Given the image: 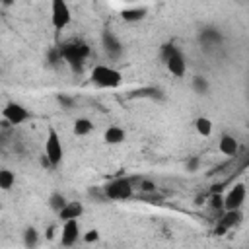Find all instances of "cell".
Instances as JSON below:
<instances>
[{
  "label": "cell",
  "instance_id": "cb8c5ba5",
  "mask_svg": "<svg viewBox=\"0 0 249 249\" xmlns=\"http://www.w3.org/2000/svg\"><path fill=\"white\" fill-rule=\"evenodd\" d=\"M54 235H56V228H54V226H49V228L45 230V237H47V239H53Z\"/></svg>",
  "mask_w": 249,
  "mask_h": 249
},
{
  "label": "cell",
  "instance_id": "4fadbf2b",
  "mask_svg": "<svg viewBox=\"0 0 249 249\" xmlns=\"http://www.w3.org/2000/svg\"><path fill=\"white\" fill-rule=\"evenodd\" d=\"M93 130V123L88 119V117H78L72 124V132L74 136H88L89 132Z\"/></svg>",
  "mask_w": 249,
  "mask_h": 249
},
{
  "label": "cell",
  "instance_id": "5bb4252c",
  "mask_svg": "<svg viewBox=\"0 0 249 249\" xmlns=\"http://www.w3.org/2000/svg\"><path fill=\"white\" fill-rule=\"evenodd\" d=\"M39 231H37V228H33V226H27L25 230H23V245H25V249H35L37 245H39Z\"/></svg>",
  "mask_w": 249,
  "mask_h": 249
},
{
  "label": "cell",
  "instance_id": "d6986e66",
  "mask_svg": "<svg viewBox=\"0 0 249 249\" xmlns=\"http://www.w3.org/2000/svg\"><path fill=\"white\" fill-rule=\"evenodd\" d=\"M16 185V175H14V171H10V169H2L0 171V189L2 191H10L12 187Z\"/></svg>",
  "mask_w": 249,
  "mask_h": 249
},
{
  "label": "cell",
  "instance_id": "277c9868",
  "mask_svg": "<svg viewBox=\"0 0 249 249\" xmlns=\"http://www.w3.org/2000/svg\"><path fill=\"white\" fill-rule=\"evenodd\" d=\"M72 21V10L68 6V2L64 0H53L51 2V23L56 31L68 27V23Z\"/></svg>",
  "mask_w": 249,
  "mask_h": 249
},
{
  "label": "cell",
  "instance_id": "9c48e42d",
  "mask_svg": "<svg viewBox=\"0 0 249 249\" xmlns=\"http://www.w3.org/2000/svg\"><path fill=\"white\" fill-rule=\"evenodd\" d=\"M241 218V212L239 210H230V212H224V216L218 220L216 228H214V233L216 235H226Z\"/></svg>",
  "mask_w": 249,
  "mask_h": 249
},
{
  "label": "cell",
  "instance_id": "e0dca14e",
  "mask_svg": "<svg viewBox=\"0 0 249 249\" xmlns=\"http://www.w3.org/2000/svg\"><path fill=\"white\" fill-rule=\"evenodd\" d=\"M49 206H51V210H54L56 214L68 204V200H66V196L60 193V191H54V193H51V196H49Z\"/></svg>",
  "mask_w": 249,
  "mask_h": 249
},
{
  "label": "cell",
  "instance_id": "9a60e30c",
  "mask_svg": "<svg viewBox=\"0 0 249 249\" xmlns=\"http://www.w3.org/2000/svg\"><path fill=\"white\" fill-rule=\"evenodd\" d=\"M191 88H193V91H195L196 95H208V91H210V82H208L206 76H195L193 82H191Z\"/></svg>",
  "mask_w": 249,
  "mask_h": 249
},
{
  "label": "cell",
  "instance_id": "603a6c76",
  "mask_svg": "<svg viewBox=\"0 0 249 249\" xmlns=\"http://www.w3.org/2000/svg\"><path fill=\"white\" fill-rule=\"evenodd\" d=\"M198 165H200V160H198L196 156H193V158L187 160V171H196Z\"/></svg>",
  "mask_w": 249,
  "mask_h": 249
},
{
  "label": "cell",
  "instance_id": "7c38bea8",
  "mask_svg": "<svg viewBox=\"0 0 249 249\" xmlns=\"http://www.w3.org/2000/svg\"><path fill=\"white\" fill-rule=\"evenodd\" d=\"M218 150H220L224 156H235L237 150H239L237 138L231 136V134H222L220 140H218Z\"/></svg>",
  "mask_w": 249,
  "mask_h": 249
},
{
  "label": "cell",
  "instance_id": "5b68a950",
  "mask_svg": "<svg viewBox=\"0 0 249 249\" xmlns=\"http://www.w3.org/2000/svg\"><path fill=\"white\" fill-rule=\"evenodd\" d=\"M2 119L4 121H8L10 124H23V123H27L29 119H31V113H29V109L27 107H23L21 103H18V101H8L6 105H4V109H2Z\"/></svg>",
  "mask_w": 249,
  "mask_h": 249
},
{
  "label": "cell",
  "instance_id": "7402d4cb",
  "mask_svg": "<svg viewBox=\"0 0 249 249\" xmlns=\"http://www.w3.org/2000/svg\"><path fill=\"white\" fill-rule=\"evenodd\" d=\"M210 208H224V196H222V195H212V198H210Z\"/></svg>",
  "mask_w": 249,
  "mask_h": 249
},
{
  "label": "cell",
  "instance_id": "52a82bcc",
  "mask_svg": "<svg viewBox=\"0 0 249 249\" xmlns=\"http://www.w3.org/2000/svg\"><path fill=\"white\" fill-rule=\"evenodd\" d=\"M80 237V220H68V222H62V228H60V245L62 247H74L76 241Z\"/></svg>",
  "mask_w": 249,
  "mask_h": 249
},
{
  "label": "cell",
  "instance_id": "ac0fdd59",
  "mask_svg": "<svg viewBox=\"0 0 249 249\" xmlns=\"http://www.w3.org/2000/svg\"><path fill=\"white\" fill-rule=\"evenodd\" d=\"M144 14H146V8H126V10L121 12V18L124 21L134 23V21H140L144 18Z\"/></svg>",
  "mask_w": 249,
  "mask_h": 249
},
{
  "label": "cell",
  "instance_id": "8fae6325",
  "mask_svg": "<svg viewBox=\"0 0 249 249\" xmlns=\"http://www.w3.org/2000/svg\"><path fill=\"white\" fill-rule=\"evenodd\" d=\"M126 140V132L124 128L117 126V124H111L105 132H103V142L109 144V146H117V144H123Z\"/></svg>",
  "mask_w": 249,
  "mask_h": 249
},
{
  "label": "cell",
  "instance_id": "ffe728a7",
  "mask_svg": "<svg viewBox=\"0 0 249 249\" xmlns=\"http://www.w3.org/2000/svg\"><path fill=\"white\" fill-rule=\"evenodd\" d=\"M82 239H84L86 243H97V241L101 239V233H99V230L91 228V230H88L86 233H82Z\"/></svg>",
  "mask_w": 249,
  "mask_h": 249
},
{
  "label": "cell",
  "instance_id": "30bf717a",
  "mask_svg": "<svg viewBox=\"0 0 249 249\" xmlns=\"http://www.w3.org/2000/svg\"><path fill=\"white\" fill-rule=\"evenodd\" d=\"M84 214V204L78 200H68V204L58 212L60 222H68V220H78Z\"/></svg>",
  "mask_w": 249,
  "mask_h": 249
},
{
  "label": "cell",
  "instance_id": "44dd1931",
  "mask_svg": "<svg viewBox=\"0 0 249 249\" xmlns=\"http://www.w3.org/2000/svg\"><path fill=\"white\" fill-rule=\"evenodd\" d=\"M138 189H140V193H156V183L150 179H140Z\"/></svg>",
  "mask_w": 249,
  "mask_h": 249
},
{
  "label": "cell",
  "instance_id": "7a4b0ae2",
  "mask_svg": "<svg viewBox=\"0 0 249 249\" xmlns=\"http://www.w3.org/2000/svg\"><path fill=\"white\" fill-rule=\"evenodd\" d=\"M103 195L107 200H128L134 195V185L130 177H115L107 181L103 187Z\"/></svg>",
  "mask_w": 249,
  "mask_h": 249
},
{
  "label": "cell",
  "instance_id": "ba28073f",
  "mask_svg": "<svg viewBox=\"0 0 249 249\" xmlns=\"http://www.w3.org/2000/svg\"><path fill=\"white\" fill-rule=\"evenodd\" d=\"M165 68H167V72H169L171 76L183 78V76L187 74V60H185L183 53H181V51H175V53L165 60Z\"/></svg>",
  "mask_w": 249,
  "mask_h": 249
},
{
  "label": "cell",
  "instance_id": "8992f818",
  "mask_svg": "<svg viewBox=\"0 0 249 249\" xmlns=\"http://www.w3.org/2000/svg\"><path fill=\"white\" fill-rule=\"evenodd\" d=\"M245 196H247V187L243 183H235L224 195V210L226 212H230V210H241V206L245 202Z\"/></svg>",
  "mask_w": 249,
  "mask_h": 249
},
{
  "label": "cell",
  "instance_id": "2e32d148",
  "mask_svg": "<svg viewBox=\"0 0 249 249\" xmlns=\"http://www.w3.org/2000/svg\"><path fill=\"white\" fill-rule=\"evenodd\" d=\"M195 130L200 134V136H210L212 134V130H214V124H212V121L208 119V117H196L195 119Z\"/></svg>",
  "mask_w": 249,
  "mask_h": 249
},
{
  "label": "cell",
  "instance_id": "3957f363",
  "mask_svg": "<svg viewBox=\"0 0 249 249\" xmlns=\"http://www.w3.org/2000/svg\"><path fill=\"white\" fill-rule=\"evenodd\" d=\"M45 158L49 160L51 167H58L62 163L64 158V148L60 142L58 132L54 130V126H49L47 130V138H45Z\"/></svg>",
  "mask_w": 249,
  "mask_h": 249
},
{
  "label": "cell",
  "instance_id": "6da1fadb",
  "mask_svg": "<svg viewBox=\"0 0 249 249\" xmlns=\"http://www.w3.org/2000/svg\"><path fill=\"white\" fill-rule=\"evenodd\" d=\"M89 82L97 88L115 89L123 84V74L109 64H95L89 72Z\"/></svg>",
  "mask_w": 249,
  "mask_h": 249
}]
</instances>
